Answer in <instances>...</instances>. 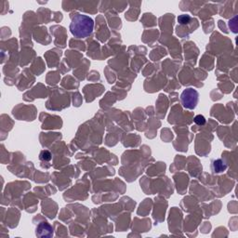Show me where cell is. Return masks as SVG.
I'll list each match as a JSON object with an SVG mask.
<instances>
[{
  "mask_svg": "<svg viewBox=\"0 0 238 238\" xmlns=\"http://www.w3.org/2000/svg\"><path fill=\"white\" fill-rule=\"evenodd\" d=\"M94 22L89 16L77 13L72 17L70 31L75 37L86 38L92 34Z\"/></svg>",
  "mask_w": 238,
  "mask_h": 238,
  "instance_id": "6da1fadb",
  "label": "cell"
},
{
  "mask_svg": "<svg viewBox=\"0 0 238 238\" xmlns=\"http://www.w3.org/2000/svg\"><path fill=\"white\" fill-rule=\"evenodd\" d=\"M197 92L193 89H188L181 94V101L184 107L188 109H194L197 103Z\"/></svg>",
  "mask_w": 238,
  "mask_h": 238,
  "instance_id": "7a4b0ae2",
  "label": "cell"
},
{
  "mask_svg": "<svg viewBox=\"0 0 238 238\" xmlns=\"http://www.w3.org/2000/svg\"><path fill=\"white\" fill-rule=\"evenodd\" d=\"M212 168H213V171L216 172V173H219V172H222L226 169V165L220 159L216 160L213 162L212 164Z\"/></svg>",
  "mask_w": 238,
  "mask_h": 238,
  "instance_id": "3957f363",
  "label": "cell"
},
{
  "mask_svg": "<svg viewBox=\"0 0 238 238\" xmlns=\"http://www.w3.org/2000/svg\"><path fill=\"white\" fill-rule=\"evenodd\" d=\"M178 21L180 24H188L191 22V17L189 15L183 14V15L178 16Z\"/></svg>",
  "mask_w": 238,
  "mask_h": 238,
  "instance_id": "277c9868",
  "label": "cell"
},
{
  "mask_svg": "<svg viewBox=\"0 0 238 238\" xmlns=\"http://www.w3.org/2000/svg\"><path fill=\"white\" fill-rule=\"evenodd\" d=\"M194 121L195 122V124H197V125H199V126H203V125H205V123H206V118H205L203 116L198 115V116H196L194 117Z\"/></svg>",
  "mask_w": 238,
  "mask_h": 238,
  "instance_id": "5b68a950",
  "label": "cell"
},
{
  "mask_svg": "<svg viewBox=\"0 0 238 238\" xmlns=\"http://www.w3.org/2000/svg\"><path fill=\"white\" fill-rule=\"evenodd\" d=\"M40 159H42V160H50L51 159V154L48 151H43L40 154Z\"/></svg>",
  "mask_w": 238,
  "mask_h": 238,
  "instance_id": "8992f818",
  "label": "cell"
}]
</instances>
